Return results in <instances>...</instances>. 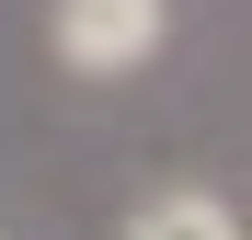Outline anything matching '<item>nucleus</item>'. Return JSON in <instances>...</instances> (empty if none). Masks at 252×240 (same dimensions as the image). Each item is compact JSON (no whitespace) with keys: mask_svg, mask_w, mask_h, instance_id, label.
<instances>
[{"mask_svg":"<svg viewBox=\"0 0 252 240\" xmlns=\"http://www.w3.org/2000/svg\"><path fill=\"white\" fill-rule=\"evenodd\" d=\"M160 34H172V0H58L46 12V46L80 80H126L138 57H160Z\"/></svg>","mask_w":252,"mask_h":240,"instance_id":"nucleus-1","label":"nucleus"},{"mask_svg":"<svg viewBox=\"0 0 252 240\" xmlns=\"http://www.w3.org/2000/svg\"><path fill=\"white\" fill-rule=\"evenodd\" d=\"M126 240H241V217L218 194H149V206L126 217Z\"/></svg>","mask_w":252,"mask_h":240,"instance_id":"nucleus-2","label":"nucleus"}]
</instances>
